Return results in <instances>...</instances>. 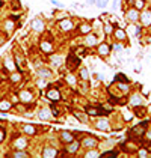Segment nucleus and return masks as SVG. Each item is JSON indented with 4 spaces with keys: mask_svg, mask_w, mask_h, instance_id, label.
Wrapping results in <instances>:
<instances>
[{
    "mask_svg": "<svg viewBox=\"0 0 151 158\" xmlns=\"http://www.w3.org/2000/svg\"><path fill=\"white\" fill-rule=\"evenodd\" d=\"M86 113L89 116H98V115H107L109 112L104 110V109H98V107H88L86 109Z\"/></svg>",
    "mask_w": 151,
    "mask_h": 158,
    "instance_id": "1",
    "label": "nucleus"
},
{
    "mask_svg": "<svg viewBox=\"0 0 151 158\" xmlns=\"http://www.w3.org/2000/svg\"><path fill=\"white\" fill-rule=\"evenodd\" d=\"M30 27H32L33 30H37V32H42V30H44V23H42V20H39V18H33V20L30 21Z\"/></svg>",
    "mask_w": 151,
    "mask_h": 158,
    "instance_id": "2",
    "label": "nucleus"
},
{
    "mask_svg": "<svg viewBox=\"0 0 151 158\" xmlns=\"http://www.w3.org/2000/svg\"><path fill=\"white\" fill-rule=\"evenodd\" d=\"M47 98L51 101H61V93L58 89H48L47 90Z\"/></svg>",
    "mask_w": 151,
    "mask_h": 158,
    "instance_id": "3",
    "label": "nucleus"
},
{
    "mask_svg": "<svg viewBox=\"0 0 151 158\" xmlns=\"http://www.w3.org/2000/svg\"><path fill=\"white\" fill-rule=\"evenodd\" d=\"M18 98H20V101L21 103H30L32 101V93H30V90H21L20 93H18Z\"/></svg>",
    "mask_w": 151,
    "mask_h": 158,
    "instance_id": "4",
    "label": "nucleus"
},
{
    "mask_svg": "<svg viewBox=\"0 0 151 158\" xmlns=\"http://www.w3.org/2000/svg\"><path fill=\"white\" fill-rule=\"evenodd\" d=\"M79 63H80L79 57H74V54H70V56H68V59H67V65H68L70 69H74Z\"/></svg>",
    "mask_w": 151,
    "mask_h": 158,
    "instance_id": "5",
    "label": "nucleus"
},
{
    "mask_svg": "<svg viewBox=\"0 0 151 158\" xmlns=\"http://www.w3.org/2000/svg\"><path fill=\"white\" fill-rule=\"evenodd\" d=\"M14 146H15V149H24L27 146V140L24 137H17L14 142Z\"/></svg>",
    "mask_w": 151,
    "mask_h": 158,
    "instance_id": "6",
    "label": "nucleus"
},
{
    "mask_svg": "<svg viewBox=\"0 0 151 158\" xmlns=\"http://www.w3.org/2000/svg\"><path fill=\"white\" fill-rule=\"evenodd\" d=\"M15 63H17V68H20V69H23L24 66H26V62H24V57H23V54L18 51V53H15Z\"/></svg>",
    "mask_w": 151,
    "mask_h": 158,
    "instance_id": "7",
    "label": "nucleus"
},
{
    "mask_svg": "<svg viewBox=\"0 0 151 158\" xmlns=\"http://www.w3.org/2000/svg\"><path fill=\"white\" fill-rule=\"evenodd\" d=\"M127 18L130 20V21H136L138 18H139V9H128L127 11Z\"/></svg>",
    "mask_w": 151,
    "mask_h": 158,
    "instance_id": "8",
    "label": "nucleus"
},
{
    "mask_svg": "<svg viewBox=\"0 0 151 158\" xmlns=\"http://www.w3.org/2000/svg\"><path fill=\"white\" fill-rule=\"evenodd\" d=\"M12 109V103L9 99H2L0 101V112H8Z\"/></svg>",
    "mask_w": 151,
    "mask_h": 158,
    "instance_id": "9",
    "label": "nucleus"
},
{
    "mask_svg": "<svg viewBox=\"0 0 151 158\" xmlns=\"http://www.w3.org/2000/svg\"><path fill=\"white\" fill-rule=\"evenodd\" d=\"M79 146H80V143H79V142H76V140L70 142V145L67 146V152H68V154H74V152H77Z\"/></svg>",
    "mask_w": 151,
    "mask_h": 158,
    "instance_id": "10",
    "label": "nucleus"
},
{
    "mask_svg": "<svg viewBox=\"0 0 151 158\" xmlns=\"http://www.w3.org/2000/svg\"><path fill=\"white\" fill-rule=\"evenodd\" d=\"M61 139H62V142H67V143H70V142L74 140L73 133H70V131H62L61 133Z\"/></svg>",
    "mask_w": 151,
    "mask_h": 158,
    "instance_id": "11",
    "label": "nucleus"
},
{
    "mask_svg": "<svg viewBox=\"0 0 151 158\" xmlns=\"http://www.w3.org/2000/svg\"><path fill=\"white\" fill-rule=\"evenodd\" d=\"M59 26H61L62 30H71L73 29V21L71 20H62L59 23Z\"/></svg>",
    "mask_w": 151,
    "mask_h": 158,
    "instance_id": "12",
    "label": "nucleus"
},
{
    "mask_svg": "<svg viewBox=\"0 0 151 158\" xmlns=\"http://www.w3.org/2000/svg\"><path fill=\"white\" fill-rule=\"evenodd\" d=\"M58 155V151L56 149H53V148H45L44 151H42V157L48 158V157H56Z\"/></svg>",
    "mask_w": 151,
    "mask_h": 158,
    "instance_id": "13",
    "label": "nucleus"
},
{
    "mask_svg": "<svg viewBox=\"0 0 151 158\" xmlns=\"http://www.w3.org/2000/svg\"><path fill=\"white\" fill-rule=\"evenodd\" d=\"M38 74H39L41 79H50L51 77V71L47 69V68H39L38 69Z\"/></svg>",
    "mask_w": 151,
    "mask_h": 158,
    "instance_id": "14",
    "label": "nucleus"
},
{
    "mask_svg": "<svg viewBox=\"0 0 151 158\" xmlns=\"http://www.w3.org/2000/svg\"><path fill=\"white\" fill-rule=\"evenodd\" d=\"M97 128H98V129H103V131H107V129H109V122H107V119H100V120L97 122Z\"/></svg>",
    "mask_w": 151,
    "mask_h": 158,
    "instance_id": "15",
    "label": "nucleus"
},
{
    "mask_svg": "<svg viewBox=\"0 0 151 158\" xmlns=\"http://www.w3.org/2000/svg\"><path fill=\"white\" fill-rule=\"evenodd\" d=\"M51 48H53V47H51L50 42H47V41H42V42H41V50H42L45 54H50V53H51Z\"/></svg>",
    "mask_w": 151,
    "mask_h": 158,
    "instance_id": "16",
    "label": "nucleus"
},
{
    "mask_svg": "<svg viewBox=\"0 0 151 158\" xmlns=\"http://www.w3.org/2000/svg\"><path fill=\"white\" fill-rule=\"evenodd\" d=\"M51 116H53V115H50V110H48V109H41V112H39V119L47 120V119H50Z\"/></svg>",
    "mask_w": 151,
    "mask_h": 158,
    "instance_id": "17",
    "label": "nucleus"
},
{
    "mask_svg": "<svg viewBox=\"0 0 151 158\" xmlns=\"http://www.w3.org/2000/svg\"><path fill=\"white\" fill-rule=\"evenodd\" d=\"M109 50H111V47H109L107 44H101V45H98V53H100L101 56L109 54Z\"/></svg>",
    "mask_w": 151,
    "mask_h": 158,
    "instance_id": "18",
    "label": "nucleus"
},
{
    "mask_svg": "<svg viewBox=\"0 0 151 158\" xmlns=\"http://www.w3.org/2000/svg\"><path fill=\"white\" fill-rule=\"evenodd\" d=\"M85 41H86V45H88V47H94V45L97 44V36H95V35H88Z\"/></svg>",
    "mask_w": 151,
    "mask_h": 158,
    "instance_id": "19",
    "label": "nucleus"
},
{
    "mask_svg": "<svg viewBox=\"0 0 151 158\" xmlns=\"http://www.w3.org/2000/svg\"><path fill=\"white\" fill-rule=\"evenodd\" d=\"M23 129H24V133L29 134V136H33V134L37 133V129H35L33 125H23Z\"/></svg>",
    "mask_w": 151,
    "mask_h": 158,
    "instance_id": "20",
    "label": "nucleus"
},
{
    "mask_svg": "<svg viewBox=\"0 0 151 158\" xmlns=\"http://www.w3.org/2000/svg\"><path fill=\"white\" fill-rule=\"evenodd\" d=\"M147 125H148L147 122H142V123H141V126L133 128V131H132V133H136V134H139V136H141V134H144V129L147 128Z\"/></svg>",
    "mask_w": 151,
    "mask_h": 158,
    "instance_id": "21",
    "label": "nucleus"
},
{
    "mask_svg": "<svg viewBox=\"0 0 151 158\" xmlns=\"http://www.w3.org/2000/svg\"><path fill=\"white\" fill-rule=\"evenodd\" d=\"M141 20L144 24H151V12H144L141 15Z\"/></svg>",
    "mask_w": 151,
    "mask_h": 158,
    "instance_id": "22",
    "label": "nucleus"
},
{
    "mask_svg": "<svg viewBox=\"0 0 151 158\" xmlns=\"http://www.w3.org/2000/svg\"><path fill=\"white\" fill-rule=\"evenodd\" d=\"M83 145H85V146H91V148H94V146H97V140L92 139V137H91V139L86 137V139L83 140Z\"/></svg>",
    "mask_w": 151,
    "mask_h": 158,
    "instance_id": "23",
    "label": "nucleus"
},
{
    "mask_svg": "<svg viewBox=\"0 0 151 158\" xmlns=\"http://www.w3.org/2000/svg\"><path fill=\"white\" fill-rule=\"evenodd\" d=\"M5 29H6L8 32H12V30H14V20H12V18H9V20L5 21Z\"/></svg>",
    "mask_w": 151,
    "mask_h": 158,
    "instance_id": "24",
    "label": "nucleus"
},
{
    "mask_svg": "<svg viewBox=\"0 0 151 158\" xmlns=\"http://www.w3.org/2000/svg\"><path fill=\"white\" fill-rule=\"evenodd\" d=\"M130 101H132L133 106H142V98H141L139 95H133Z\"/></svg>",
    "mask_w": 151,
    "mask_h": 158,
    "instance_id": "25",
    "label": "nucleus"
},
{
    "mask_svg": "<svg viewBox=\"0 0 151 158\" xmlns=\"http://www.w3.org/2000/svg\"><path fill=\"white\" fill-rule=\"evenodd\" d=\"M79 32H80L82 35H88V33L91 32V26H89V24H82Z\"/></svg>",
    "mask_w": 151,
    "mask_h": 158,
    "instance_id": "26",
    "label": "nucleus"
},
{
    "mask_svg": "<svg viewBox=\"0 0 151 158\" xmlns=\"http://www.w3.org/2000/svg\"><path fill=\"white\" fill-rule=\"evenodd\" d=\"M9 80H11L12 83H17V81L21 80V74H20V72H12L11 77H9Z\"/></svg>",
    "mask_w": 151,
    "mask_h": 158,
    "instance_id": "27",
    "label": "nucleus"
},
{
    "mask_svg": "<svg viewBox=\"0 0 151 158\" xmlns=\"http://www.w3.org/2000/svg\"><path fill=\"white\" fill-rule=\"evenodd\" d=\"M5 68H8L9 71H15V66H14V62L11 59H6L5 60Z\"/></svg>",
    "mask_w": 151,
    "mask_h": 158,
    "instance_id": "28",
    "label": "nucleus"
},
{
    "mask_svg": "<svg viewBox=\"0 0 151 158\" xmlns=\"http://www.w3.org/2000/svg\"><path fill=\"white\" fill-rule=\"evenodd\" d=\"M115 36L118 38V39H125V32L124 30H121V29H118V30H115Z\"/></svg>",
    "mask_w": 151,
    "mask_h": 158,
    "instance_id": "29",
    "label": "nucleus"
},
{
    "mask_svg": "<svg viewBox=\"0 0 151 158\" xmlns=\"http://www.w3.org/2000/svg\"><path fill=\"white\" fill-rule=\"evenodd\" d=\"M12 157H15V158H21V157H29V154L27 152H24V151H17V152H14L12 154Z\"/></svg>",
    "mask_w": 151,
    "mask_h": 158,
    "instance_id": "30",
    "label": "nucleus"
},
{
    "mask_svg": "<svg viewBox=\"0 0 151 158\" xmlns=\"http://www.w3.org/2000/svg\"><path fill=\"white\" fill-rule=\"evenodd\" d=\"M51 62H53V63H56V65L59 66V65L62 63V57H61V56H58V54H54V56H51Z\"/></svg>",
    "mask_w": 151,
    "mask_h": 158,
    "instance_id": "31",
    "label": "nucleus"
},
{
    "mask_svg": "<svg viewBox=\"0 0 151 158\" xmlns=\"http://www.w3.org/2000/svg\"><path fill=\"white\" fill-rule=\"evenodd\" d=\"M115 80H118V81H122V83H128V79H127L124 74H116V76H115Z\"/></svg>",
    "mask_w": 151,
    "mask_h": 158,
    "instance_id": "32",
    "label": "nucleus"
},
{
    "mask_svg": "<svg viewBox=\"0 0 151 158\" xmlns=\"http://www.w3.org/2000/svg\"><path fill=\"white\" fill-rule=\"evenodd\" d=\"M144 5H145L144 0H135V8H136V9H142Z\"/></svg>",
    "mask_w": 151,
    "mask_h": 158,
    "instance_id": "33",
    "label": "nucleus"
},
{
    "mask_svg": "<svg viewBox=\"0 0 151 158\" xmlns=\"http://www.w3.org/2000/svg\"><path fill=\"white\" fill-rule=\"evenodd\" d=\"M118 152L116 151H107V152H103V157H116Z\"/></svg>",
    "mask_w": 151,
    "mask_h": 158,
    "instance_id": "34",
    "label": "nucleus"
},
{
    "mask_svg": "<svg viewBox=\"0 0 151 158\" xmlns=\"http://www.w3.org/2000/svg\"><path fill=\"white\" fill-rule=\"evenodd\" d=\"M144 115H145V110H144L142 107L139 109V106H136V116H141V118H142Z\"/></svg>",
    "mask_w": 151,
    "mask_h": 158,
    "instance_id": "35",
    "label": "nucleus"
},
{
    "mask_svg": "<svg viewBox=\"0 0 151 158\" xmlns=\"http://www.w3.org/2000/svg\"><path fill=\"white\" fill-rule=\"evenodd\" d=\"M80 77H82V80H88V77H89V76H88V69L83 68V69L80 71Z\"/></svg>",
    "mask_w": 151,
    "mask_h": 158,
    "instance_id": "36",
    "label": "nucleus"
},
{
    "mask_svg": "<svg viewBox=\"0 0 151 158\" xmlns=\"http://www.w3.org/2000/svg\"><path fill=\"white\" fill-rule=\"evenodd\" d=\"M107 2H109V0H97L95 3H97V6H98V8H104V6L107 5Z\"/></svg>",
    "mask_w": 151,
    "mask_h": 158,
    "instance_id": "37",
    "label": "nucleus"
},
{
    "mask_svg": "<svg viewBox=\"0 0 151 158\" xmlns=\"http://www.w3.org/2000/svg\"><path fill=\"white\" fill-rule=\"evenodd\" d=\"M83 53H85V47H77V48H76V56L83 54Z\"/></svg>",
    "mask_w": 151,
    "mask_h": 158,
    "instance_id": "38",
    "label": "nucleus"
},
{
    "mask_svg": "<svg viewBox=\"0 0 151 158\" xmlns=\"http://www.w3.org/2000/svg\"><path fill=\"white\" fill-rule=\"evenodd\" d=\"M118 87H119L122 92H127V90H128V86H127V84H124V83H119V84H118Z\"/></svg>",
    "mask_w": 151,
    "mask_h": 158,
    "instance_id": "39",
    "label": "nucleus"
},
{
    "mask_svg": "<svg viewBox=\"0 0 151 158\" xmlns=\"http://www.w3.org/2000/svg\"><path fill=\"white\" fill-rule=\"evenodd\" d=\"M86 157L89 158V157H100V154L98 152H95V151H89L88 154H86Z\"/></svg>",
    "mask_w": 151,
    "mask_h": 158,
    "instance_id": "40",
    "label": "nucleus"
},
{
    "mask_svg": "<svg viewBox=\"0 0 151 158\" xmlns=\"http://www.w3.org/2000/svg\"><path fill=\"white\" fill-rule=\"evenodd\" d=\"M5 137H6V133H5V129H3V128H0V143L5 140Z\"/></svg>",
    "mask_w": 151,
    "mask_h": 158,
    "instance_id": "41",
    "label": "nucleus"
},
{
    "mask_svg": "<svg viewBox=\"0 0 151 158\" xmlns=\"http://www.w3.org/2000/svg\"><path fill=\"white\" fill-rule=\"evenodd\" d=\"M124 118H125V120H130V119L133 118V115L130 112H124Z\"/></svg>",
    "mask_w": 151,
    "mask_h": 158,
    "instance_id": "42",
    "label": "nucleus"
},
{
    "mask_svg": "<svg viewBox=\"0 0 151 158\" xmlns=\"http://www.w3.org/2000/svg\"><path fill=\"white\" fill-rule=\"evenodd\" d=\"M133 29H135V36H139V35H141V27L136 26V27H133Z\"/></svg>",
    "mask_w": 151,
    "mask_h": 158,
    "instance_id": "43",
    "label": "nucleus"
},
{
    "mask_svg": "<svg viewBox=\"0 0 151 158\" xmlns=\"http://www.w3.org/2000/svg\"><path fill=\"white\" fill-rule=\"evenodd\" d=\"M139 157H147V151L145 149H141L139 151Z\"/></svg>",
    "mask_w": 151,
    "mask_h": 158,
    "instance_id": "44",
    "label": "nucleus"
},
{
    "mask_svg": "<svg viewBox=\"0 0 151 158\" xmlns=\"http://www.w3.org/2000/svg\"><path fill=\"white\" fill-rule=\"evenodd\" d=\"M76 116H77V118H79V119H82V120H86V118H85V116H83L82 113H79V112L76 113Z\"/></svg>",
    "mask_w": 151,
    "mask_h": 158,
    "instance_id": "45",
    "label": "nucleus"
},
{
    "mask_svg": "<svg viewBox=\"0 0 151 158\" xmlns=\"http://www.w3.org/2000/svg\"><path fill=\"white\" fill-rule=\"evenodd\" d=\"M38 86H39V87L45 86V81H44V80H38Z\"/></svg>",
    "mask_w": 151,
    "mask_h": 158,
    "instance_id": "46",
    "label": "nucleus"
},
{
    "mask_svg": "<svg viewBox=\"0 0 151 158\" xmlns=\"http://www.w3.org/2000/svg\"><path fill=\"white\" fill-rule=\"evenodd\" d=\"M111 30H112V27L111 26H106V33H111Z\"/></svg>",
    "mask_w": 151,
    "mask_h": 158,
    "instance_id": "47",
    "label": "nucleus"
},
{
    "mask_svg": "<svg viewBox=\"0 0 151 158\" xmlns=\"http://www.w3.org/2000/svg\"><path fill=\"white\" fill-rule=\"evenodd\" d=\"M113 48H115V51H119V50H121V48H122V47H121V45H115V47H113Z\"/></svg>",
    "mask_w": 151,
    "mask_h": 158,
    "instance_id": "48",
    "label": "nucleus"
},
{
    "mask_svg": "<svg viewBox=\"0 0 151 158\" xmlns=\"http://www.w3.org/2000/svg\"><path fill=\"white\" fill-rule=\"evenodd\" d=\"M51 3H53V5H54V6H59V5H61V3H59V2H58V0H51Z\"/></svg>",
    "mask_w": 151,
    "mask_h": 158,
    "instance_id": "49",
    "label": "nucleus"
},
{
    "mask_svg": "<svg viewBox=\"0 0 151 158\" xmlns=\"http://www.w3.org/2000/svg\"><path fill=\"white\" fill-rule=\"evenodd\" d=\"M68 80H70V83H74V81H76V80L73 79V77H71V76H70V77H68Z\"/></svg>",
    "mask_w": 151,
    "mask_h": 158,
    "instance_id": "50",
    "label": "nucleus"
},
{
    "mask_svg": "<svg viewBox=\"0 0 151 158\" xmlns=\"http://www.w3.org/2000/svg\"><path fill=\"white\" fill-rule=\"evenodd\" d=\"M95 2H97V0H88V3H89V5H92V3H95Z\"/></svg>",
    "mask_w": 151,
    "mask_h": 158,
    "instance_id": "51",
    "label": "nucleus"
},
{
    "mask_svg": "<svg viewBox=\"0 0 151 158\" xmlns=\"http://www.w3.org/2000/svg\"><path fill=\"white\" fill-rule=\"evenodd\" d=\"M147 137H148V139L151 140V133H148V134H147Z\"/></svg>",
    "mask_w": 151,
    "mask_h": 158,
    "instance_id": "52",
    "label": "nucleus"
},
{
    "mask_svg": "<svg viewBox=\"0 0 151 158\" xmlns=\"http://www.w3.org/2000/svg\"><path fill=\"white\" fill-rule=\"evenodd\" d=\"M150 42H151V38H150Z\"/></svg>",
    "mask_w": 151,
    "mask_h": 158,
    "instance_id": "53",
    "label": "nucleus"
},
{
    "mask_svg": "<svg viewBox=\"0 0 151 158\" xmlns=\"http://www.w3.org/2000/svg\"><path fill=\"white\" fill-rule=\"evenodd\" d=\"M150 26H151V24H150Z\"/></svg>",
    "mask_w": 151,
    "mask_h": 158,
    "instance_id": "54",
    "label": "nucleus"
}]
</instances>
